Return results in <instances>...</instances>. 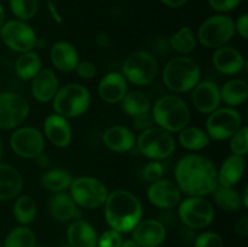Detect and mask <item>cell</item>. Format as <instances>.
Masks as SVG:
<instances>
[{
    "label": "cell",
    "mask_w": 248,
    "mask_h": 247,
    "mask_svg": "<svg viewBox=\"0 0 248 247\" xmlns=\"http://www.w3.org/2000/svg\"><path fill=\"white\" fill-rule=\"evenodd\" d=\"M174 179L182 193L188 196H205L218 185V170L208 157L201 154H186L177 161Z\"/></svg>",
    "instance_id": "obj_1"
},
{
    "label": "cell",
    "mask_w": 248,
    "mask_h": 247,
    "mask_svg": "<svg viewBox=\"0 0 248 247\" xmlns=\"http://www.w3.org/2000/svg\"><path fill=\"white\" fill-rule=\"evenodd\" d=\"M103 206L108 225L120 234L131 232L142 220L143 207L140 199L126 189H116L109 193Z\"/></svg>",
    "instance_id": "obj_2"
},
{
    "label": "cell",
    "mask_w": 248,
    "mask_h": 247,
    "mask_svg": "<svg viewBox=\"0 0 248 247\" xmlns=\"http://www.w3.org/2000/svg\"><path fill=\"white\" fill-rule=\"evenodd\" d=\"M152 118L155 125L174 133L189 125L190 110L183 98L177 94H166L154 103Z\"/></svg>",
    "instance_id": "obj_3"
},
{
    "label": "cell",
    "mask_w": 248,
    "mask_h": 247,
    "mask_svg": "<svg viewBox=\"0 0 248 247\" xmlns=\"http://www.w3.org/2000/svg\"><path fill=\"white\" fill-rule=\"evenodd\" d=\"M201 77V69L190 57L178 56L166 63L162 70V80L170 91L186 93L196 86Z\"/></svg>",
    "instance_id": "obj_4"
},
{
    "label": "cell",
    "mask_w": 248,
    "mask_h": 247,
    "mask_svg": "<svg viewBox=\"0 0 248 247\" xmlns=\"http://www.w3.org/2000/svg\"><path fill=\"white\" fill-rule=\"evenodd\" d=\"M91 104V93L81 84H67L60 87L52 99V109L65 119L81 116Z\"/></svg>",
    "instance_id": "obj_5"
},
{
    "label": "cell",
    "mask_w": 248,
    "mask_h": 247,
    "mask_svg": "<svg viewBox=\"0 0 248 247\" xmlns=\"http://www.w3.org/2000/svg\"><path fill=\"white\" fill-rule=\"evenodd\" d=\"M136 147L147 159L161 161L173 154L176 150V140L171 132L159 126H152L138 135L136 138Z\"/></svg>",
    "instance_id": "obj_6"
},
{
    "label": "cell",
    "mask_w": 248,
    "mask_h": 247,
    "mask_svg": "<svg viewBox=\"0 0 248 247\" xmlns=\"http://www.w3.org/2000/svg\"><path fill=\"white\" fill-rule=\"evenodd\" d=\"M121 74L132 85L148 86L159 75V63L148 51H136L124 61Z\"/></svg>",
    "instance_id": "obj_7"
},
{
    "label": "cell",
    "mask_w": 248,
    "mask_h": 247,
    "mask_svg": "<svg viewBox=\"0 0 248 247\" xmlns=\"http://www.w3.org/2000/svg\"><path fill=\"white\" fill-rule=\"evenodd\" d=\"M235 35V22L225 14H218L208 17L199 27L196 38L206 48L225 46Z\"/></svg>",
    "instance_id": "obj_8"
},
{
    "label": "cell",
    "mask_w": 248,
    "mask_h": 247,
    "mask_svg": "<svg viewBox=\"0 0 248 247\" xmlns=\"http://www.w3.org/2000/svg\"><path fill=\"white\" fill-rule=\"evenodd\" d=\"M70 196L77 205L86 210L102 207L109 195V190L103 182L94 177L82 176L74 178L69 186Z\"/></svg>",
    "instance_id": "obj_9"
},
{
    "label": "cell",
    "mask_w": 248,
    "mask_h": 247,
    "mask_svg": "<svg viewBox=\"0 0 248 247\" xmlns=\"http://www.w3.org/2000/svg\"><path fill=\"white\" fill-rule=\"evenodd\" d=\"M182 223L190 229H205L215 220V207L202 196H188L178 205Z\"/></svg>",
    "instance_id": "obj_10"
},
{
    "label": "cell",
    "mask_w": 248,
    "mask_h": 247,
    "mask_svg": "<svg viewBox=\"0 0 248 247\" xmlns=\"http://www.w3.org/2000/svg\"><path fill=\"white\" fill-rule=\"evenodd\" d=\"M242 116L237 109L219 107L208 114L206 120V133L211 140H227L242 127Z\"/></svg>",
    "instance_id": "obj_11"
},
{
    "label": "cell",
    "mask_w": 248,
    "mask_h": 247,
    "mask_svg": "<svg viewBox=\"0 0 248 247\" xmlns=\"http://www.w3.org/2000/svg\"><path fill=\"white\" fill-rule=\"evenodd\" d=\"M0 38L10 50L23 53L35 47L38 36L34 29L26 21L10 19L4 22L0 28Z\"/></svg>",
    "instance_id": "obj_12"
},
{
    "label": "cell",
    "mask_w": 248,
    "mask_h": 247,
    "mask_svg": "<svg viewBox=\"0 0 248 247\" xmlns=\"http://www.w3.org/2000/svg\"><path fill=\"white\" fill-rule=\"evenodd\" d=\"M29 103L22 94L15 92L0 93V130L19 127L29 115Z\"/></svg>",
    "instance_id": "obj_13"
},
{
    "label": "cell",
    "mask_w": 248,
    "mask_h": 247,
    "mask_svg": "<svg viewBox=\"0 0 248 247\" xmlns=\"http://www.w3.org/2000/svg\"><path fill=\"white\" fill-rule=\"evenodd\" d=\"M12 152L23 159H36L45 150V137L31 126H19L10 137Z\"/></svg>",
    "instance_id": "obj_14"
},
{
    "label": "cell",
    "mask_w": 248,
    "mask_h": 247,
    "mask_svg": "<svg viewBox=\"0 0 248 247\" xmlns=\"http://www.w3.org/2000/svg\"><path fill=\"white\" fill-rule=\"evenodd\" d=\"M147 198L155 207L170 210L179 205L182 201V191L176 182L161 178L150 183L147 190Z\"/></svg>",
    "instance_id": "obj_15"
},
{
    "label": "cell",
    "mask_w": 248,
    "mask_h": 247,
    "mask_svg": "<svg viewBox=\"0 0 248 247\" xmlns=\"http://www.w3.org/2000/svg\"><path fill=\"white\" fill-rule=\"evenodd\" d=\"M191 101L194 107L200 113L208 114L213 113L216 109L220 107V91L219 86L212 80H203L199 81L196 86L191 90Z\"/></svg>",
    "instance_id": "obj_16"
},
{
    "label": "cell",
    "mask_w": 248,
    "mask_h": 247,
    "mask_svg": "<svg viewBox=\"0 0 248 247\" xmlns=\"http://www.w3.org/2000/svg\"><path fill=\"white\" fill-rule=\"evenodd\" d=\"M131 232L132 240L140 247H159L164 244L167 235L164 223L156 219L140 220Z\"/></svg>",
    "instance_id": "obj_17"
},
{
    "label": "cell",
    "mask_w": 248,
    "mask_h": 247,
    "mask_svg": "<svg viewBox=\"0 0 248 247\" xmlns=\"http://www.w3.org/2000/svg\"><path fill=\"white\" fill-rule=\"evenodd\" d=\"M44 137L47 138L57 148H65L70 144L73 138L72 126L68 119L53 113L44 120Z\"/></svg>",
    "instance_id": "obj_18"
},
{
    "label": "cell",
    "mask_w": 248,
    "mask_h": 247,
    "mask_svg": "<svg viewBox=\"0 0 248 247\" xmlns=\"http://www.w3.org/2000/svg\"><path fill=\"white\" fill-rule=\"evenodd\" d=\"M127 92L128 82L121 73L109 72L99 80L98 94L106 103H120Z\"/></svg>",
    "instance_id": "obj_19"
},
{
    "label": "cell",
    "mask_w": 248,
    "mask_h": 247,
    "mask_svg": "<svg viewBox=\"0 0 248 247\" xmlns=\"http://www.w3.org/2000/svg\"><path fill=\"white\" fill-rule=\"evenodd\" d=\"M58 89L60 87H58L57 75L50 68L41 69L31 79V96L39 103H48V102H52L53 97L57 93Z\"/></svg>",
    "instance_id": "obj_20"
},
{
    "label": "cell",
    "mask_w": 248,
    "mask_h": 247,
    "mask_svg": "<svg viewBox=\"0 0 248 247\" xmlns=\"http://www.w3.org/2000/svg\"><path fill=\"white\" fill-rule=\"evenodd\" d=\"M212 62L217 72L223 75H236L245 67V58L237 48L232 46H222L216 48Z\"/></svg>",
    "instance_id": "obj_21"
},
{
    "label": "cell",
    "mask_w": 248,
    "mask_h": 247,
    "mask_svg": "<svg viewBox=\"0 0 248 247\" xmlns=\"http://www.w3.org/2000/svg\"><path fill=\"white\" fill-rule=\"evenodd\" d=\"M48 211H50L51 217L61 223L73 222V220L81 218V211H80L79 206L73 200L70 194L65 193V191L56 193L50 199Z\"/></svg>",
    "instance_id": "obj_22"
},
{
    "label": "cell",
    "mask_w": 248,
    "mask_h": 247,
    "mask_svg": "<svg viewBox=\"0 0 248 247\" xmlns=\"http://www.w3.org/2000/svg\"><path fill=\"white\" fill-rule=\"evenodd\" d=\"M50 60L53 67L62 73H72L80 62L77 47L69 41L60 40L51 46Z\"/></svg>",
    "instance_id": "obj_23"
},
{
    "label": "cell",
    "mask_w": 248,
    "mask_h": 247,
    "mask_svg": "<svg viewBox=\"0 0 248 247\" xmlns=\"http://www.w3.org/2000/svg\"><path fill=\"white\" fill-rule=\"evenodd\" d=\"M136 135L131 128L123 125H114L104 131L103 144L114 153H127L136 147Z\"/></svg>",
    "instance_id": "obj_24"
},
{
    "label": "cell",
    "mask_w": 248,
    "mask_h": 247,
    "mask_svg": "<svg viewBox=\"0 0 248 247\" xmlns=\"http://www.w3.org/2000/svg\"><path fill=\"white\" fill-rule=\"evenodd\" d=\"M23 189V177L16 167L0 164V201L14 200Z\"/></svg>",
    "instance_id": "obj_25"
},
{
    "label": "cell",
    "mask_w": 248,
    "mask_h": 247,
    "mask_svg": "<svg viewBox=\"0 0 248 247\" xmlns=\"http://www.w3.org/2000/svg\"><path fill=\"white\" fill-rule=\"evenodd\" d=\"M96 229L86 220L75 219L67 229V240L69 247H97Z\"/></svg>",
    "instance_id": "obj_26"
},
{
    "label": "cell",
    "mask_w": 248,
    "mask_h": 247,
    "mask_svg": "<svg viewBox=\"0 0 248 247\" xmlns=\"http://www.w3.org/2000/svg\"><path fill=\"white\" fill-rule=\"evenodd\" d=\"M246 170L244 156L232 154L223 161L218 171V184L224 186H235L242 179Z\"/></svg>",
    "instance_id": "obj_27"
},
{
    "label": "cell",
    "mask_w": 248,
    "mask_h": 247,
    "mask_svg": "<svg viewBox=\"0 0 248 247\" xmlns=\"http://www.w3.org/2000/svg\"><path fill=\"white\" fill-rule=\"evenodd\" d=\"M220 101L227 107H239L248 98V84L244 79H230L219 89Z\"/></svg>",
    "instance_id": "obj_28"
},
{
    "label": "cell",
    "mask_w": 248,
    "mask_h": 247,
    "mask_svg": "<svg viewBox=\"0 0 248 247\" xmlns=\"http://www.w3.org/2000/svg\"><path fill=\"white\" fill-rule=\"evenodd\" d=\"M178 140L182 147L190 152H200L210 145V137L206 131L196 126H186L178 132Z\"/></svg>",
    "instance_id": "obj_29"
},
{
    "label": "cell",
    "mask_w": 248,
    "mask_h": 247,
    "mask_svg": "<svg viewBox=\"0 0 248 247\" xmlns=\"http://www.w3.org/2000/svg\"><path fill=\"white\" fill-rule=\"evenodd\" d=\"M120 104L126 115L131 118L149 114L152 110V102L149 97L140 91H128Z\"/></svg>",
    "instance_id": "obj_30"
},
{
    "label": "cell",
    "mask_w": 248,
    "mask_h": 247,
    "mask_svg": "<svg viewBox=\"0 0 248 247\" xmlns=\"http://www.w3.org/2000/svg\"><path fill=\"white\" fill-rule=\"evenodd\" d=\"M41 65L43 63H41L40 56L31 50L28 52L19 53L15 62V72L19 79L29 81L43 69Z\"/></svg>",
    "instance_id": "obj_31"
},
{
    "label": "cell",
    "mask_w": 248,
    "mask_h": 247,
    "mask_svg": "<svg viewBox=\"0 0 248 247\" xmlns=\"http://www.w3.org/2000/svg\"><path fill=\"white\" fill-rule=\"evenodd\" d=\"M72 181V174L65 170L51 169L41 176L40 184L45 190L56 194L69 189Z\"/></svg>",
    "instance_id": "obj_32"
},
{
    "label": "cell",
    "mask_w": 248,
    "mask_h": 247,
    "mask_svg": "<svg viewBox=\"0 0 248 247\" xmlns=\"http://www.w3.org/2000/svg\"><path fill=\"white\" fill-rule=\"evenodd\" d=\"M216 205L227 212H236L242 207L241 195L234 186H224L218 184L212 193Z\"/></svg>",
    "instance_id": "obj_33"
},
{
    "label": "cell",
    "mask_w": 248,
    "mask_h": 247,
    "mask_svg": "<svg viewBox=\"0 0 248 247\" xmlns=\"http://www.w3.org/2000/svg\"><path fill=\"white\" fill-rule=\"evenodd\" d=\"M36 211L38 206L31 195H18L12 207L15 219L21 225H29L33 223L36 217Z\"/></svg>",
    "instance_id": "obj_34"
},
{
    "label": "cell",
    "mask_w": 248,
    "mask_h": 247,
    "mask_svg": "<svg viewBox=\"0 0 248 247\" xmlns=\"http://www.w3.org/2000/svg\"><path fill=\"white\" fill-rule=\"evenodd\" d=\"M170 45L181 55H189L195 50L196 45H198V38L193 29L189 27H182L171 35Z\"/></svg>",
    "instance_id": "obj_35"
},
{
    "label": "cell",
    "mask_w": 248,
    "mask_h": 247,
    "mask_svg": "<svg viewBox=\"0 0 248 247\" xmlns=\"http://www.w3.org/2000/svg\"><path fill=\"white\" fill-rule=\"evenodd\" d=\"M35 234L28 225H19L14 228L7 234L2 247H35Z\"/></svg>",
    "instance_id": "obj_36"
},
{
    "label": "cell",
    "mask_w": 248,
    "mask_h": 247,
    "mask_svg": "<svg viewBox=\"0 0 248 247\" xmlns=\"http://www.w3.org/2000/svg\"><path fill=\"white\" fill-rule=\"evenodd\" d=\"M12 14L21 21H28L36 15L39 0H9Z\"/></svg>",
    "instance_id": "obj_37"
},
{
    "label": "cell",
    "mask_w": 248,
    "mask_h": 247,
    "mask_svg": "<svg viewBox=\"0 0 248 247\" xmlns=\"http://www.w3.org/2000/svg\"><path fill=\"white\" fill-rule=\"evenodd\" d=\"M229 148L234 155L245 156L248 153V127L242 126L237 132L229 138Z\"/></svg>",
    "instance_id": "obj_38"
},
{
    "label": "cell",
    "mask_w": 248,
    "mask_h": 247,
    "mask_svg": "<svg viewBox=\"0 0 248 247\" xmlns=\"http://www.w3.org/2000/svg\"><path fill=\"white\" fill-rule=\"evenodd\" d=\"M165 173V167L162 165L161 161H157V160H150L142 170V177L145 182H156L159 179L162 178Z\"/></svg>",
    "instance_id": "obj_39"
},
{
    "label": "cell",
    "mask_w": 248,
    "mask_h": 247,
    "mask_svg": "<svg viewBox=\"0 0 248 247\" xmlns=\"http://www.w3.org/2000/svg\"><path fill=\"white\" fill-rule=\"evenodd\" d=\"M195 247H224L222 236L215 232H205L195 239Z\"/></svg>",
    "instance_id": "obj_40"
},
{
    "label": "cell",
    "mask_w": 248,
    "mask_h": 247,
    "mask_svg": "<svg viewBox=\"0 0 248 247\" xmlns=\"http://www.w3.org/2000/svg\"><path fill=\"white\" fill-rule=\"evenodd\" d=\"M123 244V236L114 229L106 230L97 239V247H120Z\"/></svg>",
    "instance_id": "obj_41"
},
{
    "label": "cell",
    "mask_w": 248,
    "mask_h": 247,
    "mask_svg": "<svg viewBox=\"0 0 248 247\" xmlns=\"http://www.w3.org/2000/svg\"><path fill=\"white\" fill-rule=\"evenodd\" d=\"M74 72L77 73V75L80 79L91 80L96 77L97 67L93 63L90 62V61H80Z\"/></svg>",
    "instance_id": "obj_42"
},
{
    "label": "cell",
    "mask_w": 248,
    "mask_h": 247,
    "mask_svg": "<svg viewBox=\"0 0 248 247\" xmlns=\"http://www.w3.org/2000/svg\"><path fill=\"white\" fill-rule=\"evenodd\" d=\"M207 1L211 9L219 14H225L236 9L242 0H207Z\"/></svg>",
    "instance_id": "obj_43"
},
{
    "label": "cell",
    "mask_w": 248,
    "mask_h": 247,
    "mask_svg": "<svg viewBox=\"0 0 248 247\" xmlns=\"http://www.w3.org/2000/svg\"><path fill=\"white\" fill-rule=\"evenodd\" d=\"M152 126H154V120H153L152 114L150 113L133 118V127L140 131V132L152 127Z\"/></svg>",
    "instance_id": "obj_44"
},
{
    "label": "cell",
    "mask_w": 248,
    "mask_h": 247,
    "mask_svg": "<svg viewBox=\"0 0 248 247\" xmlns=\"http://www.w3.org/2000/svg\"><path fill=\"white\" fill-rule=\"evenodd\" d=\"M235 31L239 33L242 39H248V14H242L235 22Z\"/></svg>",
    "instance_id": "obj_45"
},
{
    "label": "cell",
    "mask_w": 248,
    "mask_h": 247,
    "mask_svg": "<svg viewBox=\"0 0 248 247\" xmlns=\"http://www.w3.org/2000/svg\"><path fill=\"white\" fill-rule=\"evenodd\" d=\"M234 230L237 235L246 237L248 235V216H242L234 225Z\"/></svg>",
    "instance_id": "obj_46"
},
{
    "label": "cell",
    "mask_w": 248,
    "mask_h": 247,
    "mask_svg": "<svg viewBox=\"0 0 248 247\" xmlns=\"http://www.w3.org/2000/svg\"><path fill=\"white\" fill-rule=\"evenodd\" d=\"M46 6H47V10H48V12H50V15H51V17H52L53 21H55L57 24H62L63 18H62V16H61L60 12H58L55 2H53L52 0H46Z\"/></svg>",
    "instance_id": "obj_47"
},
{
    "label": "cell",
    "mask_w": 248,
    "mask_h": 247,
    "mask_svg": "<svg viewBox=\"0 0 248 247\" xmlns=\"http://www.w3.org/2000/svg\"><path fill=\"white\" fill-rule=\"evenodd\" d=\"M110 36L106 33V31H101V33L97 34L96 36V44L99 47H109L110 46Z\"/></svg>",
    "instance_id": "obj_48"
},
{
    "label": "cell",
    "mask_w": 248,
    "mask_h": 247,
    "mask_svg": "<svg viewBox=\"0 0 248 247\" xmlns=\"http://www.w3.org/2000/svg\"><path fill=\"white\" fill-rule=\"evenodd\" d=\"M161 2H164L166 6L172 7V9H176V7H181L183 5H186L188 2V0H160Z\"/></svg>",
    "instance_id": "obj_49"
},
{
    "label": "cell",
    "mask_w": 248,
    "mask_h": 247,
    "mask_svg": "<svg viewBox=\"0 0 248 247\" xmlns=\"http://www.w3.org/2000/svg\"><path fill=\"white\" fill-rule=\"evenodd\" d=\"M36 161H38V164L40 165L41 167H46V166H48V162H50V160H48V156L47 155H45L43 153V154H40L39 155L38 157H36Z\"/></svg>",
    "instance_id": "obj_50"
},
{
    "label": "cell",
    "mask_w": 248,
    "mask_h": 247,
    "mask_svg": "<svg viewBox=\"0 0 248 247\" xmlns=\"http://www.w3.org/2000/svg\"><path fill=\"white\" fill-rule=\"evenodd\" d=\"M120 247H140V246L135 241V240L130 239V240H125V241H123V244H121Z\"/></svg>",
    "instance_id": "obj_51"
},
{
    "label": "cell",
    "mask_w": 248,
    "mask_h": 247,
    "mask_svg": "<svg viewBox=\"0 0 248 247\" xmlns=\"http://www.w3.org/2000/svg\"><path fill=\"white\" fill-rule=\"evenodd\" d=\"M241 202L245 208L248 207V186H246V188L244 189V195L241 196Z\"/></svg>",
    "instance_id": "obj_52"
},
{
    "label": "cell",
    "mask_w": 248,
    "mask_h": 247,
    "mask_svg": "<svg viewBox=\"0 0 248 247\" xmlns=\"http://www.w3.org/2000/svg\"><path fill=\"white\" fill-rule=\"evenodd\" d=\"M5 22V10L4 7H2L1 2H0V28H1V26L4 24Z\"/></svg>",
    "instance_id": "obj_53"
},
{
    "label": "cell",
    "mask_w": 248,
    "mask_h": 247,
    "mask_svg": "<svg viewBox=\"0 0 248 247\" xmlns=\"http://www.w3.org/2000/svg\"><path fill=\"white\" fill-rule=\"evenodd\" d=\"M2 154H4V142H2V138L0 137V160H1Z\"/></svg>",
    "instance_id": "obj_54"
},
{
    "label": "cell",
    "mask_w": 248,
    "mask_h": 247,
    "mask_svg": "<svg viewBox=\"0 0 248 247\" xmlns=\"http://www.w3.org/2000/svg\"><path fill=\"white\" fill-rule=\"evenodd\" d=\"M35 247H43V246H35Z\"/></svg>",
    "instance_id": "obj_55"
},
{
    "label": "cell",
    "mask_w": 248,
    "mask_h": 247,
    "mask_svg": "<svg viewBox=\"0 0 248 247\" xmlns=\"http://www.w3.org/2000/svg\"><path fill=\"white\" fill-rule=\"evenodd\" d=\"M0 247H2V245H0Z\"/></svg>",
    "instance_id": "obj_56"
},
{
    "label": "cell",
    "mask_w": 248,
    "mask_h": 247,
    "mask_svg": "<svg viewBox=\"0 0 248 247\" xmlns=\"http://www.w3.org/2000/svg\"><path fill=\"white\" fill-rule=\"evenodd\" d=\"M64 247H69V246H64Z\"/></svg>",
    "instance_id": "obj_57"
}]
</instances>
